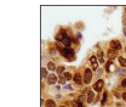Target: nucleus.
Wrapping results in <instances>:
<instances>
[{
	"mask_svg": "<svg viewBox=\"0 0 126 107\" xmlns=\"http://www.w3.org/2000/svg\"><path fill=\"white\" fill-rule=\"evenodd\" d=\"M116 74L118 76H126V68H119L118 71H116Z\"/></svg>",
	"mask_w": 126,
	"mask_h": 107,
	"instance_id": "4468645a",
	"label": "nucleus"
},
{
	"mask_svg": "<svg viewBox=\"0 0 126 107\" xmlns=\"http://www.w3.org/2000/svg\"><path fill=\"white\" fill-rule=\"evenodd\" d=\"M124 23H125V24H126V20H125V21H124Z\"/></svg>",
	"mask_w": 126,
	"mask_h": 107,
	"instance_id": "7c9ffc66",
	"label": "nucleus"
},
{
	"mask_svg": "<svg viewBox=\"0 0 126 107\" xmlns=\"http://www.w3.org/2000/svg\"><path fill=\"white\" fill-rule=\"evenodd\" d=\"M77 38H78V39H81V34H80V33L77 34Z\"/></svg>",
	"mask_w": 126,
	"mask_h": 107,
	"instance_id": "c85d7f7f",
	"label": "nucleus"
},
{
	"mask_svg": "<svg viewBox=\"0 0 126 107\" xmlns=\"http://www.w3.org/2000/svg\"><path fill=\"white\" fill-rule=\"evenodd\" d=\"M56 49H57V50H58V51H60L61 54H63V52H64V49H65V47H62V45H61V44H57V45H56Z\"/></svg>",
	"mask_w": 126,
	"mask_h": 107,
	"instance_id": "412c9836",
	"label": "nucleus"
},
{
	"mask_svg": "<svg viewBox=\"0 0 126 107\" xmlns=\"http://www.w3.org/2000/svg\"><path fill=\"white\" fill-rule=\"evenodd\" d=\"M123 32H124V35H125V37H126V26H125V27H124V29H123Z\"/></svg>",
	"mask_w": 126,
	"mask_h": 107,
	"instance_id": "c756f323",
	"label": "nucleus"
},
{
	"mask_svg": "<svg viewBox=\"0 0 126 107\" xmlns=\"http://www.w3.org/2000/svg\"><path fill=\"white\" fill-rule=\"evenodd\" d=\"M62 55L67 60H69V61L74 59V51H73L70 47H65V49H64V52H63Z\"/></svg>",
	"mask_w": 126,
	"mask_h": 107,
	"instance_id": "f03ea898",
	"label": "nucleus"
},
{
	"mask_svg": "<svg viewBox=\"0 0 126 107\" xmlns=\"http://www.w3.org/2000/svg\"><path fill=\"white\" fill-rule=\"evenodd\" d=\"M125 11H126V9H125Z\"/></svg>",
	"mask_w": 126,
	"mask_h": 107,
	"instance_id": "473e14b6",
	"label": "nucleus"
},
{
	"mask_svg": "<svg viewBox=\"0 0 126 107\" xmlns=\"http://www.w3.org/2000/svg\"><path fill=\"white\" fill-rule=\"evenodd\" d=\"M103 85H104V82L102 80V79H99V80H97L96 82V84H94V90L96 91H101L102 90V88H103Z\"/></svg>",
	"mask_w": 126,
	"mask_h": 107,
	"instance_id": "39448f33",
	"label": "nucleus"
},
{
	"mask_svg": "<svg viewBox=\"0 0 126 107\" xmlns=\"http://www.w3.org/2000/svg\"><path fill=\"white\" fill-rule=\"evenodd\" d=\"M91 79H92V71L90 68H86L85 72H84V82L86 84H90L91 83Z\"/></svg>",
	"mask_w": 126,
	"mask_h": 107,
	"instance_id": "f257e3e1",
	"label": "nucleus"
},
{
	"mask_svg": "<svg viewBox=\"0 0 126 107\" xmlns=\"http://www.w3.org/2000/svg\"><path fill=\"white\" fill-rule=\"evenodd\" d=\"M50 55H53V56H55V55H56V50H55V49H51V50H50Z\"/></svg>",
	"mask_w": 126,
	"mask_h": 107,
	"instance_id": "b1692460",
	"label": "nucleus"
},
{
	"mask_svg": "<svg viewBox=\"0 0 126 107\" xmlns=\"http://www.w3.org/2000/svg\"><path fill=\"white\" fill-rule=\"evenodd\" d=\"M60 107H65V106H60Z\"/></svg>",
	"mask_w": 126,
	"mask_h": 107,
	"instance_id": "2f4dec72",
	"label": "nucleus"
},
{
	"mask_svg": "<svg viewBox=\"0 0 126 107\" xmlns=\"http://www.w3.org/2000/svg\"><path fill=\"white\" fill-rule=\"evenodd\" d=\"M72 106L73 107H84V105H82V102H80V101H73L72 102Z\"/></svg>",
	"mask_w": 126,
	"mask_h": 107,
	"instance_id": "dca6fc26",
	"label": "nucleus"
},
{
	"mask_svg": "<svg viewBox=\"0 0 126 107\" xmlns=\"http://www.w3.org/2000/svg\"><path fill=\"white\" fill-rule=\"evenodd\" d=\"M113 67H114V64H113V62H111V61L107 62V72H111V69H113Z\"/></svg>",
	"mask_w": 126,
	"mask_h": 107,
	"instance_id": "a211bd4d",
	"label": "nucleus"
},
{
	"mask_svg": "<svg viewBox=\"0 0 126 107\" xmlns=\"http://www.w3.org/2000/svg\"><path fill=\"white\" fill-rule=\"evenodd\" d=\"M46 107H56V102H55L53 100H47Z\"/></svg>",
	"mask_w": 126,
	"mask_h": 107,
	"instance_id": "2eb2a0df",
	"label": "nucleus"
},
{
	"mask_svg": "<svg viewBox=\"0 0 126 107\" xmlns=\"http://www.w3.org/2000/svg\"><path fill=\"white\" fill-rule=\"evenodd\" d=\"M57 80H58V77L56 76V74H50V76L47 77V83L48 84H55V83H57Z\"/></svg>",
	"mask_w": 126,
	"mask_h": 107,
	"instance_id": "423d86ee",
	"label": "nucleus"
},
{
	"mask_svg": "<svg viewBox=\"0 0 126 107\" xmlns=\"http://www.w3.org/2000/svg\"><path fill=\"white\" fill-rule=\"evenodd\" d=\"M63 77H64V79H65V80H70V79H73V78H74V77L72 76L70 73H68V72H65V73L63 74Z\"/></svg>",
	"mask_w": 126,
	"mask_h": 107,
	"instance_id": "6ab92c4d",
	"label": "nucleus"
},
{
	"mask_svg": "<svg viewBox=\"0 0 126 107\" xmlns=\"http://www.w3.org/2000/svg\"><path fill=\"white\" fill-rule=\"evenodd\" d=\"M123 100H124V101H126V92H124V94H123Z\"/></svg>",
	"mask_w": 126,
	"mask_h": 107,
	"instance_id": "cd10ccee",
	"label": "nucleus"
},
{
	"mask_svg": "<svg viewBox=\"0 0 126 107\" xmlns=\"http://www.w3.org/2000/svg\"><path fill=\"white\" fill-rule=\"evenodd\" d=\"M94 101V92L92 90H90L87 94V104H92Z\"/></svg>",
	"mask_w": 126,
	"mask_h": 107,
	"instance_id": "6e6552de",
	"label": "nucleus"
},
{
	"mask_svg": "<svg viewBox=\"0 0 126 107\" xmlns=\"http://www.w3.org/2000/svg\"><path fill=\"white\" fill-rule=\"evenodd\" d=\"M108 57H109L110 61H113L114 59L119 57V56H118V51H115V50H113V49H109V50H108Z\"/></svg>",
	"mask_w": 126,
	"mask_h": 107,
	"instance_id": "20e7f679",
	"label": "nucleus"
},
{
	"mask_svg": "<svg viewBox=\"0 0 126 107\" xmlns=\"http://www.w3.org/2000/svg\"><path fill=\"white\" fill-rule=\"evenodd\" d=\"M97 56H98V60H99V62H101V63H104V59H103V56H104V52H103L102 50H99V51H98Z\"/></svg>",
	"mask_w": 126,
	"mask_h": 107,
	"instance_id": "9b49d317",
	"label": "nucleus"
},
{
	"mask_svg": "<svg viewBox=\"0 0 126 107\" xmlns=\"http://www.w3.org/2000/svg\"><path fill=\"white\" fill-rule=\"evenodd\" d=\"M47 71L45 68H41V78H47Z\"/></svg>",
	"mask_w": 126,
	"mask_h": 107,
	"instance_id": "4be33fe9",
	"label": "nucleus"
},
{
	"mask_svg": "<svg viewBox=\"0 0 126 107\" xmlns=\"http://www.w3.org/2000/svg\"><path fill=\"white\" fill-rule=\"evenodd\" d=\"M121 86H123V88H126V78L124 79V80H123V83H121Z\"/></svg>",
	"mask_w": 126,
	"mask_h": 107,
	"instance_id": "a878e982",
	"label": "nucleus"
},
{
	"mask_svg": "<svg viewBox=\"0 0 126 107\" xmlns=\"http://www.w3.org/2000/svg\"><path fill=\"white\" fill-rule=\"evenodd\" d=\"M60 83H61V84H64V83H65V79H64L63 77H61V78H60Z\"/></svg>",
	"mask_w": 126,
	"mask_h": 107,
	"instance_id": "393cba45",
	"label": "nucleus"
},
{
	"mask_svg": "<svg viewBox=\"0 0 126 107\" xmlns=\"http://www.w3.org/2000/svg\"><path fill=\"white\" fill-rule=\"evenodd\" d=\"M109 45H110V49H113V50H115V51H119V50H121V47H123L121 43H120L119 40H111Z\"/></svg>",
	"mask_w": 126,
	"mask_h": 107,
	"instance_id": "7ed1b4c3",
	"label": "nucleus"
},
{
	"mask_svg": "<svg viewBox=\"0 0 126 107\" xmlns=\"http://www.w3.org/2000/svg\"><path fill=\"white\" fill-rule=\"evenodd\" d=\"M107 97H108V94H107V92H104V94H103V99H102V106L106 104V101H107Z\"/></svg>",
	"mask_w": 126,
	"mask_h": 107,
	"instance_id": "5701e85b",
	"label": "nucleus"
},
{
	"mask_svg": "<svg viewBox=\"0 0 126 107\" xmlns=\"http://www.w3.org/2000/svg\"><path fill=\"white\" fill-rule=\"evenodd\" d=\"M65 89H68V90H72V89H73V88H72V86H70V85H65Z\"/></svg>",
	"mask_w": 126,
	"mask_h": 107,
	"instance_id": "bb28decb",
	"label": "nucleus"
},
{
	"mask_svg": "<svg viewBox=\"0 0 126 107\" xmlns=\"http://www.w3.org/2000/svg\"><path fill=\"white\" fill-rule=\"evenodd\" d=\"M64 69H65V67L64 66H58L57 67V69H56V72H57V74H64Z\"/></svg>",
	"mask_w": 126,
	"mask_h": 107,
	"instance_id": "f8f14e48",
	"label": "nucleus"
},
{
	"mask_svg": "<svg viewBox=\"0 0 126 107\" xmlns=\"http://www.w3.org/2000/svg\"><path fill=\"white\" fill-rule=\"evenodd\" d=\"M85 100H87V95H85V94L80 95L79 99H78V101H80V102H82V101H85Z\"/></svg>",
	"mask_w": 126,
	"mask_h": 107,
	"instance_id": "aec40b11",
	"label": "nucleus"
},
{
	"mask_svg": "<svg viewBox=\"0 0 126 107\" xmlns=\"http://www.w3.org/2000/svg\"><path fill=\"white\" fill-rule=\"evenodd\" d=\"M90 63H91V66H92V71H96V69H97V57L92 55V56L90 57Z\"/></svg>",
	"mask_w": 126,
	"mask_h": 107,
	"instance_id": "0eeeda50",
	"label": "nucleus"
},
{
	"mask_svg": "<svg viewBox=\"0 0 126 107\" xmlns=\"http://www.w3.org/2000/svg\"><path fill=\"white\" fill-rule=\"evenodd\" d=\"M47 69L55 71V69H57V67H56V64H55L53 62H48V63H47Z\"/></svg>",
	"mask_w": 126,
	"mask_h": 107,
	"instance_id": "ddd939ff",
	"label": "nucleus"
},
{
	"mask_svg": "<svg viewBox=\"0 0 126 107\" xmlns=\"http://www.w3.org/2000/svg\"><path fill=\"white\" fill-rule=\"evenodd\" d=\"M72 38L70 37H68V38H65L64 40H63V45L65 46V47H70V44H72Z\"/></svg>",
	"mask_w": 126,
	"mask_h": 107,
	"instance_id": "9d476101",
	"label": "nucleus"
},
{
	"mask_svg": "<svg viewBox=\"0 0 126 107\" xmlns=\"http://www.w3.org/2000/svg\"><path fill=\"white\" fill-rule=\"evenodd\" d=\"M119 63H120L121 67L126 68V59H124V57H119Z\"/></svg>",
	"mask_w": 126,
	"mask_h": 107,
	"instance_id": "f3484780",
	"label": "nucleus"
},
{
	"mask_svg": "<svg viewBox=\"0 0 126 107\" xmlns=\"http://www.w3.org/2000/svg\"><path fill=\"white\" fill-rule=\"evenodd\" d=\"M73 79H74V82H75L77 84H79V85L82 83V77H81V74H79V73H75Z\"/></svg>",
	"mask_w": 126,
	"mask_h": 107,
	"instance_id": "1a4fd4ad",
	"label": "nucleus"
}]
</instances>
